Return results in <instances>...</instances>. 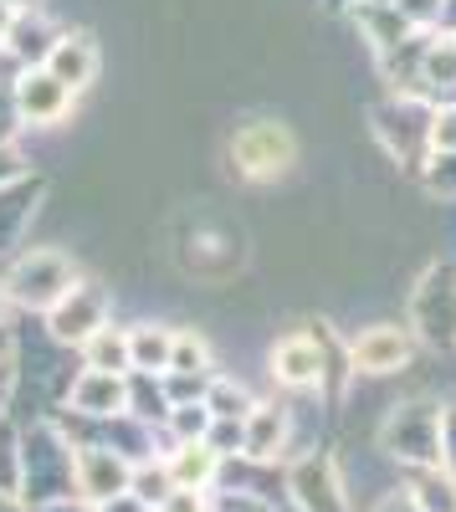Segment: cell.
Returning <instances> with one entry per match:
<instances>
[{
  "instance_id": "6da1fadb",
  "label": "cell",
  "mask_w": 456,
  "mask_h": 512,
  "mask_svg": "<svg viewBox=\"0 0 456 512\" xmlns=\"http://www.w3.org/2000/svg\"><path fill=\"white\" fill-rule=\"evenodd\" d=\"M293 154H298L293 134L272 118H257V123L236 128V139H231V159H236V169L246 180H277L282 169L293 164Z\"/></svg>"
},
{
  "instance_id": "7a4b0ae2",
  "label": "cell",
  "mask_w": 456,
  "mask_h": 512,
  "mask_svg": "<svg viewBox=\"0 0 456 512\" xmlns=\"http://www.w3.org/2000/svg\"><path fill=\"white\" fill-rule=\"evenodd\" d=\"M11 292L31 308H47V303H62L72 292V267L62 262L57 251H31L21 256V267L11 272Z\"/></svg>"
},
{
  "instance_id": "3957f363",
  "label": "cell",
  "mask_w": 456,
  "mask_h": 512,
  "mask_svg": "<svg viewBox=\"0 0 456 512\" xmlns=\"http://www.w3.org/2000/svg\"><path fill=\"white\" fill-rule=\"evenodd\" d=\"M354 369L359 374H395L410 364V333L395 328V323H380V328H364L349 349Z\"/></svg>"
},
{
  "instance_id": "277c9868",
  "label": "cell",
  "mask_w": 456,
  "mask_h": 512,
  "mask_svg": "<svg viewBox=\"0 0 456 512\" xmlns=\"http://www.w3.org/2000/svg\"><path fill=\"white\" fill-rule=\"evenodd\" d=\"M323 349H318V338L308 333H293V338H282V344L272 349V379L287 384V390H318L323 384Z\"/></svg>"
},
{
  "instance_id": "5b68a950",
  "label": "cell",
  "mask_w": 456,
  "mask_h": 512,
  "mask_svg": "<svg viewBox=\"0 0 456 512\" xmlns=\"http://www.w3.org/2000/svg\"><path fill=\"white\" fill-rule=\"evenodd\" d=\"M72 477H77V492H88V497H98V502H108V497H118V492H129V482H134L129 466H123L113 451H103V446L77 451Z\"/></svg>"
},
{
  "instance_id": "8992f818",
  "label": "cell",
  "mask_w": 456,
  "mask_h": 512,
  "mask_svg": "<svg viewBox=\"0 0 456 512\" xmlns=\"http://www.w3.org/2000/svg\"><path fill=\"white\" fill-rule=\"evenodd\" d=\"M98 328H103V297H93L88 287H72L52 313V333L72 338V344H88Z\"/></svg>"
},
{
  "instance_id": "52a82bcc",
  "label": "cell",
  "mask_w": 456,
  "mask_h": 512,
  "mask_svg": "<svg viewBox=\"0 0 456 512\" xmlns=\"http://www.w3.org/2000/svg\"><path fill=\"white\" fill-rule=\"evenodd\" d=\"M293 492H298V502L308 512H349L344 507V492L334 482V466L318 461V456H308V461L293 466Z\"/></svg>"
},
{
  "instance_id": "ba28073f",
  "label": "cell",
  "mask_w": 456,
  "mask_h": 512,
  "mask_svg": "<svg viewBox=\"0 0 456 512\" xmlns=\"http://www.w3.org/2000/svg\"><path fill=\"white\" fill-rule=\"evenodd\" d=\"M282 441H287V415L277 405H252V415L241 425V451L252 461H267L282 451Z\"/></svg>"
},
{
  "instance_id": "9c48e42d",
  "label": "cell",
  "mask_w": 456,
  "mask_h": 512,
  "mask_svg": "<svg viewBox=\"0 0 456 512\" xmlns=\"http://www.w3.org/2000/svg\"><path fill=\"white\" fill-rule=\"evenodd\" d=\"M216 466H221V451L211 441H180V451L170 456V482L205 492V487H211V477H216Z\"/></svg>"
},
{
  "instance_id": "30bf717a",
  "label": "cell",
  "mask_w": 456,
  "mask_h": 512,
  "mask_svg": "<svg viewBox=\"0 0 456 512\" xmlns=\"http://www.w3.org/2000/svg\"><path fill=\"white\" fill-rule=\"evenodd\" d=\"M67 98H72V88H67V82H57L52 72H31V77L21 82V108H26L31 123L62 118V113H67Z\"/></svg>"
},
{
  "instance_id": "8fae6325",
  "label": "cell",
  "mask_w": 456,
  "mask_h": 512,
  "mask_svg": "<svg viewBox=\"0 0 456 512\" xmlns=\"http://www.w3.org/2000/svg\"><path fill=\"white\" fill-rule=\"evenodd\" d=\"M93 72H98V52H93L88 36H77V41L67 36V41L52 47V77L57 82H67V88H88Z\"/></svg>"
},
{
  "instance_id": "7c38bea8",
  "label": "cell",
  "mask_w": 456,
  "mask_h": 512,
  "mask_svg": "<svg viewBox=\"0 0 456 512\" xmlns=\"http://www.w3.org/2000/svg\"><path fill=\"white\" fill-rule=\"evenodd\" d=\"M72 405H77L82 415H118V410H123V379L108 374V369H93L88 379H77Z\"/></svg>"
},
{
  "instance_id": "4fadbf2b",
  "label": "cell",
  "mask_w": 456,
  "mask_h": 512,
  "mask_svg": "<svg viewBox=\"0 0 456 512\" xmlns=\"http://www.w3.org/2000/svg\"><path fill=\"white\" fill-rule=\"evenodd\" d=\"M88 359H93V369L123 374V369L134 364V349H129V338H123V333H113V328H98V333L88 338Z\"/></svg>"
},
{
  "instance_id": "5bb4252c",
  "label": "cell",
  "mask_w": 456,
  "mask_h": 512,
  "mask_svg": "<svg viewBox=\"0 0 456 512\" xmlns=\"http://www.w3.org/2000/svg\"><path fill=\"white\" fill-rule=\"evenodd\" d=\"M134 349V369H170V354H175V333H134L129 338Z\"/></svg>"
},
{
  "instance_id": "9a60e30c",
  "label": "cell",
  "mask_w": 456,
  "mask_h": 512,
  "mask_svg": "<svg viewBox=\"0 0 456 512\" xmlns=\"http://www.w3.org/2000/svg\"><path fill=\"white\" fill-rule=\"evenodd\" d=\"M205 405H211V415H216V420H246V415H252V400H246L241 390H231V384H216Z\"/></svg>"
},
{
  "instance_id": "2e32d148",
  "label": "cell",
  "mask_w": 456,
  "mask_h": 512,
  "mask_svg": "<svg viewBox=\"0 0 456 512\" xmlns=\"http://www.w3.org/2000/svg\"><path fill=\"white\" fill-rule=\"evenodd\" d=\"M170 369H180V374H200V369H205V344H200V338H190V333H175V354H170Z\"/></svg>"
},
{
  "instance_id": "e0dca14e",
  "label": "cell",
  "mask_w": 456,
  "mask_h": 512,
  "mask_svg": "<svg viewBox=\"0 0 456 512\" xmlns=\"http://www.w3.org/2000/svg\"><path fill=\"white\" fill-rule=\"evenodd\" d=\"M154 512H205V502H200L195 487H170V497H164Z\"/></svg>"
},
{
  "instance_id": "ac0fdd59",
  "label": "cell",
  "mask_w": 456,
  "mask_h": 512,
  "mask_svg": "<svg viewBox=\"0 0 456 512\" xmlns=\"http://www.w3.org/2000/svg\"><path fill=\"white\" fill-rule=\"evenodd\" d=\"M375 512H426V507L416 502V492H395V497H385Z\"/></svg>"
}]
</instances>
